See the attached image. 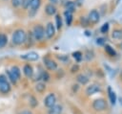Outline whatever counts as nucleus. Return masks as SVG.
I'll use <instances>...</instances> for the list:
<instances>
[{
	"mask_svg": "<svg viewBox=\"0 0 122 114\" xmlns=\"http://www.w3.org/2000/svg\"><path fill=\"white\" fill-rule=\"evenodd\" d=\"M57 57H58L59 60L63 61V62H66V61L69 60V57L66 56V55H59V56H57Z\"/></svg>",
	"mask_w": 122,
	"mask_h": 114,
	"instance_id": "473e14b6",
	"label": "nucleus"
},
{
	"mask_svg": "<svg viewBox=\"0 0 122 114\" xmlns=\"http://www.w3.org/2000/svg\"><path fill=\"white\" fill-rule=\"evenodd\" d=\"M43 62L44 65L46 66V68L50 71H54L57 69V63L54 59L49 57H43Z\"/></svg>",
	"mask_w": 122,
	"mask_h": 114,
	"instance_id": "0eeeda50",
	"label": "nucleus"
},
{
	"mask_svg": "<svg viewBox=\"0 0 122 114\" xmlns=\"http://www.w3.org/2000/svg\"><path fill=\"white\" fill-rule=\"evenodd\" d=\"M78 69H79V66H78L77 64H74V65L72 66V68L71 69V73H74V72H77Z\"/></svg>",
	"mask_w": 122,
	"mask_h": 114,
	"instance_id": "f704fd0d",
	"label": "nucleus"
},
{
	"mask_svg": "<svg viewBox=\"0 0 122 114\" xmlns=\"http://www.w3.org/2000/svg\"><path fill=\"white\" fill-rule=\"evenodd\" d=\"M7 75L12 83H15L21 76V71L17 66H12L10 70H7Z\"/></svg>",
	"mask_w": 122,
	"mask_h": 114,
	"instance_id": "7ed1b4c3",
	"label": "nucleus"
},
{
	"mask_svg": "<svg viewBox=\"0 0 122 114\" xmlns=\"http://www.w3.org/2000/svg\"><path fill=\"white\" fill-rule=\"evenodd\" d=\"M21 4H22V0H11V5H12L14 8L20 7Z\"/></svg>",
	"mask_w": 122,
	"mask_h": 114,
	"instance_id": "7c9ffc66",
	"label": "nucleus"
},
{
	"mask_svg": "<svg viewBox=\"0 0 122 114\" xmlns=\"http://www.w3.org/2000/svg\"><path fill=\"white\" fill-rule=\"evenodd\" d=\"M92 107L94 110L96 111H103L107 108V103L104 99L100 98V99H96L93 101L92 103Z\"/></svg>",
	"mask_w": 122,
	"mask_h": 114,
	"instance_id": "423d86ee",
	"label": "nucleus"
},
{
	"mask_svg": "<svg viewBox=\"0 0 122 114\" xmlns=\"http://www.w3.org/2000/svg\"><path fill=\"white\" fill-rule=\"evenodd\" d=\"M19 114H31V112H30V110H23V111H21Z\"/></svg>",
	"mask_w": 122,
	"mask_h": 114,
	"instance_id": "c9c22d12",
	"label": "nucleus"
},
{
	"mask_svg": "<svg viewBox=\"0 0 122 114\" xmlns=\"http://www.w3.org/2000/svg\"><path fill=\"white\" fill-rule=\"evenodd\" d=\"M104 50L106 52V54L110 57H116V51L109 44H105L104 45Z\"/></svg>",
	"mask_w": 122,
	"mask_h": 114,
	"instance_id": "f3484780",
	"label": "nucleus"
},
{
	"mask_svg": "<svg viewBox=\"0 0 122 114\" xmlns=\"http://www.w3.org/2000/svg\"><path fill=\"white\" fill-rule=\"evenodd\" d=\"M11 41L14 45H22L27 41V33L23 29H17L14 31L11 36Z\"/></svg>",
	"mask_w": 122,
	"mask_h": 114,
	"instance_id": "f257e3e1",
	"label": "nucleus"
},
{
	"mask_svg": "<svg viewBox=\"0 0 122 114\" xmlns=\"http://www.w3.org/2000/svg\"><path fill=\"white\" fill-rule=\"evenodd\" d=\"M55 27H54V24L52 22H49L47 25H46V28H45V35L48 39H51L54 35H55Z\"/></svg>",
	"mask_w": 122,
	"mask_h": 114,
	"instance_id": "6e6552de",
	"label": "nucleus"
},
{
	"mask_svg": "<svg viewBox=\"0 0 122 114\" xmlns=\"http://www.w3.org/2000/svg\"><path fill=\"white\" fill-rule=\"evenodd\" d=\"M30 104L31 105V107H35V106L38 104L37 100H36L33 96H30Z\"/></svg>",
	"mask_w": 122,
	"mask_h": 114,
	"instance_id": "c85d7f7f",
	"label": "nucleus"
},
{
	"mask_svg": "<svg viewBox=\"0 0 122 114\" xmlns=\"http://www.w3.org/2000/svg\"><path fill=\"white\" fill-rule=\"evenodd\" d=\"M55 103H56V97H55V95H54L53 93L48 94V95L46 96L45 100H44V104H45V106H47V107H49V108L51 107L52 105H54Z\"/></svg>",
	"mask_w": 122,
	"mask_h": 114,
	"instance_id": "9d476101",
	"label": "nucleus"
},
{
	"mask_svg": "<svg viewBox=\"0 0 122 114\" xmlns=\"http://www.w3.org/2000/svg\"><path fill=\"white\" fill-rule=\"evenodd\" d=\"M84 57H85V58L87 59V60H92V58H93V57H94V54H93V52L92 51H87L86 52V54L84 55Z\"/></svg>",
	"mask_w": 122,
	"mask_h": 114,
	"instance_id": "bb28decb",
	"label": "nucleus"
},
{
	"mask_svg": "<svg viewBox=\"0 0 122 114\" xmlns=\"http://www.w3.org/2000/svg\"><path fill=\"white\" fill-rule=\"evenodd\" d=\"M10 91V84L5 75H0V92L7 94Z\"/></svg>",
	"mask_w": 122,
	"mask_h": 114,
	"instance_id": "39448f33",
	"label": "nucleus"
},
{
	"mask_svg": "<svg viewBox=\"0 0 122 114\" xmlns=\"http://www.w3.org/2000/svg\"><path fill=\"white\" fill-rule=\"evenodd\" d=\"M35 90L38 93H43L46 90V83L45 82H37L35 85Z\"/></svg>",
	"mask_w": 122,
	"mask_h": 114,
	"instance_id": "b1692460",
	"label": "nucleus"
},
{
	"mask_svg": "<svg viewBox=\"0 0 122 114\" xmlns=\"http://www.w3.org/2000/svg\"><path fill=\"white\" fill-rule=\"evenodd\" d=\"M31 34H32V36H33L34 40L41 41L45 36V29L41 24H36L33 27Z\"/></svg>",
	"mask_w": 122,
	"mask_h": 114,
	"instance_id": "f03ea898",
	"label": "nucleus"
},
{
	"mask_svg": "<svg viewBox=\"0 0 122 114\" xmlns=\"http://www.w3.org/2000/svg\"><path fill=\"white\" fill-rule=\"evenodd\" d=\"M64 16H65L66 24L68 26H71V22H72V12L68 11H64Z\"/></svg>",
	"mask_w": 122,
	"mask_h": 114,
	"instance_id": "6ab92c4d",
	"label": "nucleus"
},
{
	"mask_svg": "<svg viewBox=\"0 0 122 114\" xmlns=\"http://www.w3.org/2000/svg\"><path fill=\"white\" fill-rule=\"evenodd\" d=\"M55 24H56V29L58 31H60L62 29L63 26V21H62V17L60 14H56L55 15Z\"/></svg>",
	"mask_w": 122,
	"mask_h": 114,
	"instance_id": "4be33fe9",
	"label": "nucleus"
},
{
	"mask_svg": "<svg viewBox=\"0 0 122 114\" xmlns=\"http://www.w3.org/2000/svg\"><path fill=\"white\" fill-rule=\"evenodd\" d=\"M79 22H80V25L82 27H88L90 26V23H89V20L86 16H81L80 19H79Z\"/></svg>",
	"mask_w": 122,
	"mask_h": 114,
	"instance_id": "393cba45",
	"label": "nucleus"
},
{
	"mask_svg": "<svg viewBox=\"0 0 122 114\" xmlns=\"http://www.w3.org/2000/svg\"><path fill=\"white\" fill-rule=\"evenodd\" d=\"M96 44L99 45V46L105 45V38H103V37H98V38L96 39Z\"/></svg>",
	"mask_w": 122,
	"mask_h": 114,
	"instance_id": "72a5a7b5",
	"label": "nucleus"
},
{
	"mask_svg": "<svg viewBox=\"0 0 122 114\" xmlns=\"http://www.w3.org/2000/svg\"><path fill=\"white\" fill-rule=\"evenodd\" d=\"M21 58L26 59L28 61H36L39 58V55L36 52H29L25 55H21Z\"/></svg>",
	"mask_w": 122,
	"mask_h": 114,
	"instance_id": "9b49d317",
	"label": "nucleus"
},
{
	"mask_svg": "<svg viewBox=\"0 0 122 114\" xmlns=\"http://www.w3.org/2000/svg\"><path fill=\"white\" fill-rule=\"evenodd\" d=\"M41 79H42L43 80H45V81H48V80H50V75H49V74H48L46 71H43V72H42Z\"/></svg>",
	"mask_w": 122,
	"mask_h": 114,
	"instance_id": "2f4dec72",
	"label": "nucleus"
},
{
	"mask_svg": "<svg viewBox=\"0 0 122 114\" xmlns=\"http://www.w3.org/2000/svg\"><path fill=\"white\" fill-rule=\"evenodd\" d=\"M23 73L27 78H31L33 76V69L30 64H25L23 67Z\"/></svg>",
	"mask_w": 122,
	"mask_h": 114,
	"instance_id": "2eb2a0df",
	"label": "nucleus"
},
{
	"mask_svg": "<svg viewBox=\"0 0 122 114\" xmlns=\"http://www.w3.org/2000/svg\"><path fill=\"white\" fill-rule=\"evenodd\" d=\"M41 2H42V0H30V6H29L30 11L32 13H35L38 11V9H39V7L41 5Z\"/></svg>",
	"mask_w": 122,
	"mask_h": 114,
	"instance_id": "ddd939ff",
	"label": "nucleus"
},
{
	"mask_svg": "<svg viewBox=\"0 0 122 114\" xmlns=\"http://www.w3.org/2000/svg\"><path fill=\"white\" fill-rule=\"evenodd\" d=\"M121 47H122V44H121Z\"/></svg>",
	"mask_w": 122,
	"mask_h": 114,
	"instance_id": "ea45409f",
	"label": "nucleus"
},
{
	"mask_svg": "<svg viewBox=\"0 0 122 114\" xmlns=\"http://www.w3.org/2000/svg\"><path fill=\"white\" fill-rule=\"evenodd\" d=\"M50 2H51V4L54 5V4H57L58 3V0H50Z\"/></svg>",
	"mask_w": 122,
	"mask_h": 114,
	"instance_id": "e433bc0d",
	"label": "nucleus"
},
{
	"mask_svg": "<svg viewBox=\"0 0 122 114\" xmlns=\"http://www.w3.org/2000/svg\"><path fill=\"white\" fill-rule=\"evenodd\" d=\"M76 80H77L80 84L85 85V84H87V83L89 82V78H88L85 74H78V75L76 76Z\"/></svg>",
	"mask_w": 122,
	"mask_h": 114,
	"instance_id": "a211bd4d",
	"label": "nucleus"
},
{
	"mask_svg": "<svg viewBox=\"0 0 122 114\" xmlns=\"http://www.w3.org/2000/svg\"><path fill=\"white\" fill-rule=\"evenodd\" d=\"M75 8H76V5H75L74 2H72V1H68V2L66 3V11H71V12L73 13V11H75Z\"/></svg>",
	"mask_w": 122,
	"mask_h": 114,
	"instance_id": "aec40b11",
	"label": "nucleus"
},
{
	"mask_svg": "<svg viewBox=\"0 0 122 114\" xmlns=\"http://www.w3.org/2000/svg\"><path fill=\"white\" fill-rule=\"evenodd\" d=\"M108 91H109V98H110V101H111L112 104H115V103H116V94L114 93V91H112L111 89V87L108 88Z\"/></svg>",
	"mask_w": 122,
	"mask_h": 114,
	"instance_id": "5701e85b",
	"label": "nucleus"
},
{
	"mask_svg": "<svg viewBox=\"0 0 122 114\" xmlns=\"http://www.w3.org/2000/svg\"><path fill=\"white\" fill-rule=\"evenodd\" d=\"M111 36L114 40H121L122 39V27H114L112 31Z\"/></svg>",
	"mask_w": 122,
	"mask_h": 114,
	"instance_id": "f8f14e48",
	"label": "nucleus"
},
{
	"mask_svg": "<svg viewBox=\"0 0 122 114\" xmlns=\"http://www.w3.org/2000/svg\"><path fill=\"white\" fill-rule=\"evenodd\" d=\"M8 43V36L5 34L0 33V49L4 48Z\"/></svg>",
	"mask_w": 122,
	"mask_h": 114,
	"instance_id": "412c9836",
	"label": "nucleus"
},
{
	"mask_svg": "<svg viewBox=\"0 0 122 114\" xmlns=\"http://www.w3.org/2000/svg\"><path fill=\"white\" fill-rule=\"evenodd\" d=\"M62 113V105L60 104H54L49 109V114H61Z\"/></svg>",
	"mask_w": 122,
	"mask_h": 114,
	"instance_id": "dca6fc26",
	"label": "nucleus"
},
{
	"mask_svg": "<svg viewBox=\"0 0 122 114\" xmlns=\"http://www.w3.org/2000/svg\"><path fill=\"white\" fill-rule=\"evenodd\" d=\"M56 11H57V10H56V7L54 5L49 3V4H47L45 6V12H46L47 15L52 16V15H54L56 13Z\"/></svg>",
	"mask_w": 122,
	"mask_h": 114,
	"instance_id": "4468645a",
	"label": "nucleus"
},
{
	"mask_svg": "<svg viewBox=\"0 0 122 114\" xmlns=\"http://www.w3.org/2000/svg\"><path fill=\"white\" fill-rule=\"evenodd\" d=\"M100 91H101V86L97 83H92V84L87 86V88H86V94L88 96H92V95H93L97 92H100Z\"/></svg>",
	"mask_w": 122,
	"mask_h": 114,
	"instance_id": "1a4fd4ad",
	"label": "nucleus"
},
{
	"mask_svg": "<svg viewBox=\"0 0 122 114\" xmlns=\"http://www.w3.org/2000/svg\"><path fill=\"white\" fill-rule=\"evenodd\" d=\"M30 0H22V4H21L22 8L24 10H28L29 6H30Z\"/></svg>",
	"mask_w": 122,
	"mask_h": 114,
	"instance_id": "c756f323",
	"label": "nucleus"
},
{
	"mask_svg": "<svg viewBox=\"0 0 122 114\" xmlns=\"http://www.w3.org/2000/svg\"><path fill=\"white\" fill-rule=\"evenodd\" d=\"M120 79L122 80V70H121V72H120Z\"/></svg>",
	"mask_w": 122,
	"mask_h": 114,
	"instance_id": "4c0bfd02",
	"label": "nucleus"
},
{
	"mask_svg": "<svg viewBox=\"0 0 122 114\" xmlns=\"http://www.w3.org/2000/svg\"><path fill=\"white\" fill-rule=\"evenodd\" d=\"M109 28H110V24H109V23H104V24L101 26V28H100V32H101L102 34H106V33H108Z\"/></svg>",
	"mask_w": 122,
	"mask_h": 114,
	"instance_id": "cd10ccee",
	"label": "nucleus"
},
{
	"mask_svg": "<svg viewBox=\"0 0 122 114\" xmlns=\"http://www.w3.org/2000/svg\"><path fill=\"white\" fill-rule=\"evenodd\" d=\"M72 57H73L77 61H79V60L82 59V57H83V54H82L80 51H76V52H73V53H72Z\"/></svg>",
	"mask_w": 122,
	"mask_h": 114,
	"instance_id": "a878e982",
	"label": "nucleus"
},
{
	"mask_svg": "<svg viewBox=\"0 0 122 114\" xmlns=\"http://www.w3.org/2000/svg\"><path fill=\"white\" fill-rule=\"evenodd\" d=\"M87 18H88V20H89L90 25H91V24H92V25L97 24V23L99 22V20H100V12H99V11H97L96 9L91 10V11H89V14H88Z\"/></svg>",
	"mask_w": 122,
	"mask_h": 114,
	"instance_id": "20e7f679",
	"label": "nucleus"
},
{
	"mask_svg": "<svg viewBox=\"0 0 122 114\" xmlns=\"http://www.w3.org/2000/svg\"><path fill=\"white\" fill-rule=\"evenodd\" d=\"M120 103H122V98H120Z\"/></svg>",
	"mask_w": 122,
	"mask_h": 114,
	"instance_id": "58836bf2",
	"label": "nucleus"
}]
</instances>
